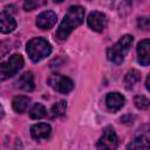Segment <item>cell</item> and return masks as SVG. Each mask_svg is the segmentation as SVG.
Here are the masks:
<instances>
[{
  "label": "cell",
  "mask_w": 150,
  "mask_h": 150,
  "mask_svg": "<svg viewBox=\"0 0 150 150\" xmlns=\"http://www.w3.org/2000/svg\"><path fill=\"white\" fill-rule=\"evenodd\" d=\"M137 26L141 29H149L150 28V16H141L137 19Z\"/></svg>",
  "instance_id": "obj_20"
},
{
  "label": "cell",
  "mask_w": 150,
  "mask_h": 150,
  "mask_svg": "<svg viewBox=\"0 0 150 150\" xmlns=\"http://www.w3.org/2000/svg\"><path fill=\"white\" fill-rule=\"evenodd\" d=\"M146 89L150 91V74H149V76H148V79H146Z\"/></svg>",
  "instance_id": "obj_22"
},
{
  "label": "cell",
  "mask_w": 150,
  "mask_h": 150,
  "mask_svg": "<svg viewBox=\"0 0 150 150\" xmlns=\"http://www.w3.org/2000/svg\"><path fill=\"white\" fill-rule=\"evenodd\" d=\"M88 26L95 32H102L107 26V18L102 12H91L87 19Z\"/></svg>",
  "instance_id": "obj_7"
},
{
  "label": "cell",
  "mask_w": 150,
  "mask_h": 150,
  "mask_svg": "<svg viewBox=\"0 0 150 150\" xmlns=\"http://www.w3.org/2000/svg\"><path fill=\"white\" fill-rule=\"evenodd\" d=\"M29 97L27 96H23V95H19V96H15L12 101V105H13V109L19 112V114H22L23 111H26L28 104H29Z\"/></svg>",
  "instance_id": "obj_15"
},
{
  "label": "cell",
  "mask_w": 150,
  "mask_h": 150,
  "mask_svg": "<svg viewBox=\"0 0 150 150\" xmlns=\"http://www.w3.org/2000/svg\"><path fill=\"white\" fill-rule=\"evenodd\" d=\"M48 84L54 90H56V91H59L61 94H67L74 88L73 81L69 77L63 76L61 74H52V75H49Z\"/></svg>",
  "instance_id": "obj_6"
},
{
  "label": "cell",
  "mask_w": 150,
  "mask_h": 150,
  "mask_svg": "<svg viewBox=\"0 0 150 150\" xmlns=\"http://www.w3.org/2000/svg\"><path fill=\"white\" fill-rule=\"evenodd\" d=\"M23 67V59L20 54H13L7 61L0 64V79L5 81L6 79L15 75Z\"/></svg>",
  "instance_id": "obj_4"
},
{
  "label": "cell",
  "mask_w": 150,
  "mask_h": 150,
  "mask_svg": "<svg viewBox=\"0 0 150 150\" xmlns=\"http://www.w3.org/2000/svg\"><path fill=\"white\" fill-rule=\"evenodd\" d=\"M134 103H135L136 108H138L141 110L148 109L150 107V100L148 97H145L144 95H137V96H135Z\"/></svg>",
  "instance_id": "obj_19"
},
{
  "label": "cell",
  "mask_w": 150,
  "mask_h": 150,
  "mask_svg": "<svg viewBox=\"0 0 150 150\" xmlns=\"http://www.w3.org/2000/svg\"><path fill=\"white\" fill-rule=\"evenodd\" d=\"M124 97L120 93H109L105 97V104L111 111H117L124 105Z\"/></svg>",
  "instance_id": "obj_12"
},
{
  "label": "cell",
  "mask_w": 150,
  "mask_h": 150,
  "mask_svg": "<svg viewBox=\"0 0 150 150\" xmlns=\"http://www.w3.org/2000/svg\"><path fill=\"white\" fill-rule=\"evenodd\" d=\"M16 86L25 90V91H32L34 89V76L32 71L23 73L16 81Z\"/></svg>",
  "instance_id": "obj_13"
},
{
  "label": "cell",
  "mask_w": 150,
  "mask_h": 150,
  "mask_svg": "<svg viewBox=\"0 0 150 150\" xmlns=\"http://www.w3.org/2000/svg\"><path fill=\"white\" fill-rule=\"evenodd\" d=\"M118 145V139L112 127L108 125L103 129V134L96 143L97 150H116Z\"/></svg>",
  "instance_id": "obj_5"
},
{
  "label": "cell",
  "mask_w": 150,
  "mask_h": 150,
  "mask_svg": "<svg viewBox=\"0 0 150 150\" xmlns=\"http://www.w3.org/2000/svg\"><path fill=\"white\" fill-rule=\"evenodd\" d=\"M139 80H141V75H139V73H138L136 69H131V70H129V71L127 73V75H125V77H124V84H125V88H127V89H131V88H134V87L138 83Z\"/></svg>",
  "instance_id": "obj_16"
},
{
  "label": "cell",
  "mask_w": 150,
  "mask_h": 150,
  "mask_svg": "<svg viewBox=\"0 0 150 150\" xmlns=\"http://www.w3.org/2000/svg\"><path fill=\"white\" fill-rule=\"evenodd\" d=\"M56 22V14L53 11H45L36 18V26L41 29H49Z\"/></svg>",
  "instance_id": "obj_8"
},
{
  "label": "cell",
  "mask_w": 150,
  "mask_h": 150,
  "mask_svg": "<svg viewBox=\"0 0 150 150\" xmlns=\"http://www.w3.org/2000/svg\"><path fill=\"white\" fill-rule=\"evenodd\" d=\"M26 50L33 62H39L52 53V46L43 38H33L28 41Z\"/></svg>",
  "instance_id": "obj_2"
},
{
  "label": "cell",
  "mask_w": 150,
  "mask_h": 150,
  "mask_svg": "<svg viewBox=\"0 0 150 150\" xmlns=\"http://www.w3.org/2000/svg\"><path fill=\"white\" fill-rule=\"evenodd\" d=\"M138 62L142 66L150 64V40H143L137 46Z\"/></svg>",
  "instance_id": "obj_11"
},
{
  "label": "cell",
  "mask_w": 150,
  "mask_h": 150,
  "mask_svg": "<svg viewBox=\"0 0 150 150\" xmlns=\"http://www.w3.org/2000/svg\"><path fill=\"white\" fill-rule=\"evenodd\" d=\"M43 4L45 2H39V1H26L23 4V8H25V11H33V9H35L36 7H39Z\"/></svg>",
  "instance_id": "obj_21"
},
{
  "label": "cell",
  "mask_w": 150,
  "mask_h": 150,
  "mask_svg": "<svg viewBox=\"0 0 150 150\" xmlns=\"http://www.w3.org/2000/svg\"><path fill=\"white\" fill-rule=\"evenodd\" d=\"M84 19V8L81 6H71L69 7L68 12L66 13L63 20L61 21L57 30H56V38L59 40H66L69 34L82 23Z\"/></svg>",
  "instance_id": "obj_1"
},
{
  "label": "cell",
  "mask_w": 150,
  "mask_h": 150,
  "mask_svg": "<svg viewBox=\"0 0 150 150\" xmlns=\"http://www.w3.org/2000/svg\"><path fill=\"white\" fill-rule=\"evenodd\" d=\"M127 150H150V141L145 136H138L128 144Z\"/></svg>",
  "instance_id": "obj_14"
},
{
  "label": "cell",
  "mask_w": 150,
  "mask_h": 150,
  "mask_svg": "<svg viewBox=\"0 0 150 150\" xmlns=\"http://www.w3.org/2000/svg\"><path fill=\"white\" fill-rule=\"evenodd\" d=\"M46 114H47L46 108H45L43 104H41V103H35V104L33 105V108L30 109V111H29V116H30V118H33V120L42 118V117L46 116Z\"/></svg>",
  "instance_id": "obj_17"
},
{
  "label": "cell",
  "mask_w": 150,
  "mask_h": 150,
  "mask_svg": "<svg viewBox=\"0 0 150 150\" xmlns=\"http://www.w3.org/2000/svg\"><path fill=\"white\" fill-rule=\"evenodd\" d=\"M132 36L127 34V35H123L112 47H110L107 52V56H108V60L111 61L112 63L115 64H120L123 62L127 53L129 52L130 47H131V43H132Z\"/></svg>",
  "instance_id": "obj_3"
},
{
  "label": "cell",
  "mask_w": 150,
  "mask_h": 150,
  "mask_svg": "<svg viewBox=\"0 0 150 150\" xmlns=\"http://www.w3.org/2000/svg\"><path fill=\"white\" fill-rule=\"evenodd\" d=\"M52 134V128L49 124L47 123H38V124H34L32 128H30V135L34 139H45V138H48Z\"/></svg>",
  "instance_id": "obj_10"
},
{
  "label": "cell",
  "mask_w": 150,
  "mask_h": 150,
  "mask_svg": "<svg viewBox=\"0 0 150 150\" xmlns=\"http://www.w3.org/2000/svg\"><path fill=\"white\" fill-rule=\"evenodd\" d=\"M16 27V21L15 19L6 11H2L0 13V30L4 34L11 33L15 29Z\"/></svg>",
  "instance_id": "obj_9"
},
{
  "label": "cell",
  "mask_w": 150,
  "mask_h": 150,
  "mask_svg": "<svg viewBox=\"0 0 150 150\" xmlns=\"http://www.w3.org/2000/svg\"><path fill=\"white\" fill-rule=\"evenodd\" d=\"M66 109H67V102L66 101H59L52 107V115L54 117H60V116L64 115Z\"/></svg>",
  "instance_id": "obj_18"
}]
</instances>
